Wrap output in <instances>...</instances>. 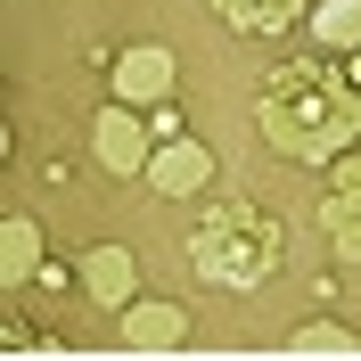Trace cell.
Wrapping results in <instances>:
<instances>
[{"instance_id": "1", "label": "cell", "mask_w": 361, "mask_h": 361, "mask_svg": "<svg viewBox=\"0 0 361 361\" xmlns=\"http://www.w3.org/2000/svg\"><path fill=\"white\" fill-rule=\"evenodd\" d=\"M255 123L279 157H337L353 140V90L329 66H271L255 90Z\"/></svg>"}, {"instance_id": "2", "label": "cell", "mask_w": 361, "mask_h": 361, "mask_svg": "<svg viewBox=\"0 0 361 361\" xmlns=\"http://www.w3.org/2000/svg\"><path fill=\"white\" fill-rule=\"evenodd\" d=\"M189 263H197V279H214V288H255V279H271V263H279V222H271L263 205L230 197V205H214V214L189 230Z\"/></svg>"}, {"instance_id": "3", "label": "cell", "mask_w": 361, "mask_h": 361, "mask_svg": "<svg viewBox=\"0 0 361 361\" xmlns=\"http://www.w3.org/2000/svg\"><path fill=\"white\" fill-rule=\"evenodd\" d=\"M115 90H123V107H157L164 90H173V49L164 42H140L115 58Z\"/></svg>"}, {"instance_id": "4", "label": "cell", "mask_w": 361, "mask_h": 361, "mask_svg": "<svg viewBox=\"0 0 361 361\" xmlns=\"http://www.w3.org/2000/svg\"><path fill=\"white\" fill-rule=\"evenodd\" d=\"M90 140H99V164H107V173H148V157H157V140H148V123H140L132 107H107Z\"/></svg>"}, {"instance_id": "5", "label": "cell", "mask_w": 361, "mask_h": 361, "mask_svg": "<svg viewBox=\"0 0 361 361\" xmlns=\"http://www.w3.org/2000/svg\"><path fill=\"white\" fill-rule=\"evenodd\" d=\"M320 222H329V238H337V255H345V263H361V157H345V164H337Z\"/></svg>"}, {"instance_id": "6", "label": "cell", "mask_w": 361, "mask_h": 361, "mask_svg": "<svg viewBox=\"0 0 361 361\" xmlns=\"http://www.w3.org/2000/svg\"><path fill=\"white\" fill-rule=\"evenodd\" d=\"M132 288H140V263H132L123 247H90V255H82V295H90V304L123 312V304H132Z\"/></svg>"}, {"instance_id": "7", "label": "cell", "mask_w": 361, "mask_h": 361, "mask_svg": "<svg viewBox=\"0 0 361 361\" xmlns=\"http://www.w3.org/2000/svg\"><path fill=\"white\" fill-rule=\"evenodd\" d=\"M148 180H157L164 197H189L214 180V157H205L197 140H157V157H148Z\"/></svg>"}, {"instance_id": "8", "label": "cell", "mask_w": 361, "mask_h": 361, "mask_svg": "<svg viewBox=\"0 0 361 361\" xmlns=\"http://www.w3.org/2000/svg\"><path fill=\"white\" fill-rule=\"evenodd\" d=\"M180 337H189V312L180 304H123V345L132 353H164Z\"/></svg>"}, {"instance_id": "9", "label": "cell", "mask_w": 361, "mask_h": 361, "mask_svg": "<svg viewBox=\"0 0 361 361\" xmlns=\"http://www.w3.org/2000/svg\"><path fill=\"white\" fill-rule=\"evenodd\" d=\"M304 8H312V0H214V17L238 25V33H288Z\"/></svg>"}, {"instance_id": "10", "label": "cell", "mask_w": 361, "mask_h": 361, "mask_svg": "<svg viewBox=\"0 0 361 361\" xmlns=\"http://www.w3.org/2000/svg\"><path fill=\"white\" fill-rule=\"evenodd\" d=\"M33 263H42V230H33V214H8V222H0V279L25 288Z\"/></svg>"}, {"instance_id": "11", "label": "cell", "mask_w": 361, "mask_h": 361, "mask_svg": "<svg viewBox=\"0 0 361 361\" xmlns=\"http://www.w3.org/2000/svg\"><path fill=\"white\" fill-rule=\"evenodd\" d=\"M312 33L329 49H361V0H312Z\"/></svg>"}, {"instance_id": "12", "label": "cell", "mask_w": 361, "mask_h": 361, "mask_svg": "<svg viewBox=\"0 0 361 361\" xmlns=\"http://www.w3.org/2000/svg\"><path fill=\"white\" fill-rule=\"evenodd\" d=\"M288 353L337 361V353H361V337H353V329H337V320H312V329H295V345H288Z\"/></svg>"}, {"instance_id": "13", "label": "cell", "mask_w": 361, "mask_h": 361, "mask_svg": "<svg viewBox=\"0 0 361 361\" xmlns=\"http://www.w3.org/2000/svg\"><path fill=\"white\" fill-rule=\"evenodd\" d=\"M353 132H361V99H353Z\"/></svg>"}]
</instances>
